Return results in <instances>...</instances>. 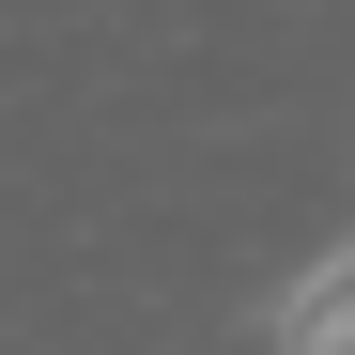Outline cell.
I'll return each instance as SVG.
<instances>
[{
  "label": "cell",
  "mask_w": 355,
  "mask_h": 355,
  "mask_svg": "<svg viewBox=\"0 0 355 355\" xmlns=\"http://www.w3.org/2000/svg\"><path fill=\"white\" fill-rule=\"evenodd\" d=\"M263 355H355V216H340L324 248L278 278V309H263Z\"/></svg>",
  "instance_id": "6da1fadb"
}]
</instances>
